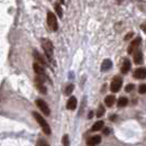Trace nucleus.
Segmentation results:
<instances>
[{
  "label": "nucleus",
  "instance_id": "obj_9",
  "mask_svg": "<svg viewBox=\"0 0 146 146\" xmlns=\"http://www.w3.org/2000/svg\"><path fill=\"white\" fill-rule=\"evenodd\" d=\"M134 77L136 79H145L146 78V68H137L134 72Z\"/></svg>",
  "mask_w": 146,
  "mask_h": 146
},
{
  "label": "nucleus",
  "instance_id": "obj_31",
  "mask_svg": "<svg viewBox=\"0 0 146 146\" xmlns=\"http://www.w3.org/2000/svg\"><path fill=\"white\" fill-rule=\"evenodd\" d=\"M60 3H65V0H60Z\"/></svg>",
  "mask_w": 146,
  "mask_h": 146
},
{
  "label": "nucleus",
  "instance_id": "obj_26",
  "mask_svg": "<svg viewBox=\"0 0 146 146\" xmlns=\"http://www.w3.org/2000/svg\"><path fill=\"white\" fill-rule=\"evenodd\" d=\"M141 28L143 29V31H144V32H146V22H144V23L141 25Z\"/></svg>",
  "mask_w": 146,
  "mask_h": 146
},
{
  "label": "nucleus",
  "instance_id": "obj_1",
  "mask_svg": "<svg viewBox=\"0 0 146 146\" xmlns=\"http://www.w3.org/2000/svg\"><path fill=\"white\" fill-rule=\"evenodd\" d=\"M41 44H42V47H43V51L46 55V57L48 60L53 59V54H54V46H53V43H52L50 40L47 38H42L41 40Z\"/></svg>",
  "mask_w": 146,
  "mask_h": 146
},
{
  "label": "nucleus",
  "instance_id": "obj_25",
  "mask_svg": "<svg viewBox=\"0 0 146 146\" xmlns=\"http://www.w3.org/2000/svg\"><path fill=\"white\" fill-rule=\"evenodd\" d=\"M37 146H47V143H46L44 139H38V142H37Z\"/></svg>",
  "mask_w": 146,
  "mask_h": 146
},
{
  "label": "nucleus",
  "instance_id": "obj_21",
  "mask_svg": "<svg viewBox=\"0 0 146 146\" xmlns=\"http://www.w3.org/2000/svg\"><path fill=\"white\" fill-rule=\"evenodd\" d=\"M104 114V108L103 106H99V109H98V112H97V117H101Z\"/></svg>",
  "mask_w": 146,
  "mask_h": 146
},
{
  "label": "nucleus",
  "instance_id": "obj_24",
  "mask_svg": "<svg viewBox=\"0 0 146 146\" xmlns=\"http://www.w3.org/2000/svg\"><path fill=\"white\" fill-rule=\"evenodd\" d=\"M133 89H134V85H133V84H130V85H127V86L125 87V91H126V92H131Z\"/></svg>",
  "mask_w": 146,
  "mask_h": 146
},
{
  "label": "nucleus",
  "instance_id": "obj_13",
  "mask_svg": "<svg viewBox=\"0 0 146 146\" xmlns=\"http://www.w3.org/2000/svg\"><path fill=\"white\" fill-rule=\"evenodd\" d=\"M100 142H101V136L96 135V136H91L90 139H88L87 143L89 146H95V145H98Z\"/></svg>",
  "mask_w": 146,
  "mask_h": 146
},
{
  "label": "nucleus",
  "instance_id": "obj_29",
  "mask_svg": "<svg viewBox=\"0 0 146 146\" xmlns=\"http://www.w3.org/2000/svg\"><path fill=\"white\" fill-rule=\"evenodd\" d=\"M115 117H117V115H111V117H110V120H111V121H114Z\"/></svg>",
  "mask_w": 146,
  "mask_h": 146
},
{
  "label": "nucleus",
  "instance_id": "obj_27",
  "mask_svg": "<svg viewBox=\"0 0 146 146\" xmlns=\"http://www.w3.org/2000/svg\"><path fill=\"white\" fill-rule=\"evenodd\" d=\"M132 35H133V32H131V33H129V34H127V35L125 36V40H129V38H130V36H132Z\"/></svg>",
  "mask_w": 146,
  "mask_h": 146
},
{
  "label": "nucleus",
  "instance_id": "obj_28",
  "mask_svg": "<svg viewBox=\"0 0 146 146\" xmlns=\"http://www.w3.org/2000/svg\"><path fill=\"white\" fill-rule=\"evenodd\" d=\"M103 133H104L106 135H108V134H109V133H110V130H109V129H106V130L103 131Z\"/></svg>",
  "mask_w": 146,
  "mask_h": 146
},
{
  "label": "nucleus",
  "instance_id": "obj_20",
  "mask_svg": "<svg viewBox=\"0 0 146 146\" xmlns=\"http://www.w3.org/2000/svg\"><path fill=\"white\" fill-rule=\"evenodd\" d=\"M73 90H74V85L73 84H70V85H68L67 87H66V90H65V94L67 96L68 95H70L72 92H73Z\"/></svg>",
  "mask_w": 146,
  "mask_h": 146
},
{
  "label": "nucleus",
  "instance_id": "obj_6",
  "mask_svg": "<svg viewBox=\"0 0 146 146\" xmlns=\"http://www.w3.org/2000/svg\"><path fill=\"white\" fill-rule=\"evenodd\" d=\"M141 42H142V38H141V37L134 38V40L131 42V44H130L129 48H127V53H129V54H132L135 50H137L139 46V44H141Z\"/></svg>",
  "mask_w": 146,
  "mask_h": 146
},
{
  "label": "nucleus",
  "instance_id": "obj_12",
  "mask_svg": "<svg viewBox=\"0 0 146 146\" xmlns=\"http://www.w3.org/2000/svg\"><path fill=\"white\" fill-rule=\"evenodd\" d=\"M130 69H131V62H130V59L125 58L123 64H122V67H121V73L122 74L129 73Z\"/></svg>",
  "mask_w": 146,
  "mask_h": 146
},
{
  "label": "nucleus",
  "instance_id": "obj_19",
  "mask_svg": "<svg viewBox=\"0 0 146 146\" xmlns=\"http://www.w3.org/2000/svg\"><path fill=\"white\" fill-rule=\"evenodd\" d=\"M55 10H56L57 15H58L59 18H62V17H63V9L60 7V3H59V2H56V3H55Z\"/></svg>",
  "mask_w": 146,
  "mask_h": 146
},
{
  "label": "nucleus",
  "instance_id": "obj_30",
  "mask_svg": "<svg viewBox=\"0 0 146 146\" xmlns=\"http://www.w3.org/2000/svg\"><path fill=\"white\" fill-rule=\"evenodd\" d=\"M91 117H92V112L89 113V119H91Z\"/></svg>",
  "mask_w": 146,
  "mask_h": 146
},
{
  "label": "nucleus",
  "instance_id": "obj_8",
  "mask_svg": "<svg viewBox=\"0 0 146 146\" xmlns=\"http://www.w3.org/2000/svg\"><path fill=\"white\" fill-rule=\"evenodd\" d=\"M33 69H34V72L36 73L37 77H41V78H45V70H44L43 66L41 65V64H38V63H34L33 64Z\"/></svg>",
  "mask_w": 146,
  "mask_h": 146
},
{
  "label": "nucleus",
  "instance_id": "obj_7",
  "mask_svg": "<svg viewBox=\"0 0 146 146\" xmlns=\"http://www.w3.org/2000/svg\"><path fill=\"white\" fill-rule=\"evenodd\" d=\"M35 85H36V88L38 89V91L41 92V94H46L47 92V90H46V87L44 86V79L43 78H41V77H36L35 78Z\"/></svg>",
  "mask_w": 146,
  "mask_h": 146
},
{
  "label": "nucleus",
  "instance_id": "obj_11",
  "mask_svg": "<svg viewBox=\"0 0 146 146\" xmlns=\"http://www.w3.org/2000/svg\"><path fill=\"white\" fill-rule=\"evenodd\" d=\"M66 107H67V109L68 110H75L76 109V107H77V99L75 98V97H70L69 99H68V101H67V104H66Z\"/></svg>",
  "mask_w": 146,
  "mask_h": 146
},
{
  "label": "nucleus",
  "instance_id": "obj_14",
  "mask_svg": "<svg viewBox=\"0 0 146 146\" xmlns=\"http://www.w3.org/2000/svg\"><path fill=\"white\" fill-rule=\"evenodd\" d=\"M111 67H112V62L110 59H104L102 62V64H101V70L102 72H107V70H109Z\"/></svg>",
  "mask_w": 146,
  "mask_h": 146
},
{
  "label": "nucleus",
  "instance_id": "obj_16",
  "mask_svg": "<svg viewBox=\"0 0 146 146\" xmlns=\"http://www.w3.org/2000/svg\"><path fill=\"white\" fill-rule=\"evenodd\" d=\"M143 62V54L142 52H136L134 55V63L135 64H142Z\"/></svg>",
  "mask_w": 146,
  "mask_h": 146
},
{
  "label": "nucleus",
  "instance_id": "obj_17",
  "mask_svg": "<svg viewBox=\"0 0 146 146\" xmlns=\"http://www.w3.org/2000/svg\"><path fill=\"white\" fill-rule=\"evenodd\" d=\"M103 121H98V122H96L95 124L92 125V127H91V131L92 132H96V131H99V130H101L103 127Z\"/></svg>",
  "mask_w": 146,
  "mask_h": 146
},
{
  "label": "nucleus",
  "instance_id": "obj_4",
  "mask_svg": "<svg viewBox=\"0 0 146 146\" xmlns=\"http://www.w3.org/2000/svg\"><path fill=\"white\" fill-rule=\"evenodd\" d=\"M122 84H123V80H122V78H121L120 76L114 77V78L112 79V81H111V86H110L111 91H112V92H117V91H120V89L122 87Z\"/></svg>",
  "mask_w": 146,
  "mask_h": 146
},
{
  "label": "nucleus",
  "instance_id": "obj_3",
  "mask_svg": "<svg viewBox=\"0 0 146 146\" xmlns=\"http://www.w3.org/2000/svg\"><path fill=\"white\" fill-rule=\"evenodd\" d=\"M47 24H48V27H50V29L52 31H57L58 30V22H57V19H56V17L55 15L51 12V11H48L47 12Z\"/></svg>",
  "mask_w": 146,
  "mask_h": 146
},
{
  "label": "nucleus",
  "instance_id": "obj_18",
  "mask_svg": "<svg viewBox=\"0 0 146 146\" xmlns=\"http://www.w3.org/2000/svg\"><path fill=\"white\" fill-rule=\"evenodd\" d=\"M129 102V100H127V98H125V97H121L119 100H117V107L119 108H122V107H125L126 104Z\"/></svg>",
  "mask_w": 146,
  "mask_h": 146
},
{
  "label": "nucleus",
  "instance_id": "obj_23",
  "mask_svg": "<svg viewBox=\"0 0 146 146\" xmlns=\"http://www.w3.org/2000/svg\"><path fill=\"white\" fill-rule=\"evenodd\" d=\"M63 144H64V146H69V139H68L67 134L63 136Z\"/></svg>",
  "mask_w": 146,
  "mask_h": 146
},
{
  "label": "nucleus",
  "instance_id": "obj_15",
  "mask_svg": "<svg viewBox=\"0 0 146 146\" xmlns=\"http://www.w3.org/2000/svg\"><path fill=\"white\" fill-rule=\"evenodd\" d=\"M115 102V97L114 96H108L107 98H106V100H104V103H106V106L107 107H112L113 104Z\"/></svg>",
  "mask_w": 146,
  "mask_h": 146
},
{
  "label": "nucleus",
  "instance_id": "obj_5",
  "mask_svg": "<svg viewBox=\"0 0 146 146\" xmlns=\"http://www.w3.org/2000/svg\"><path fill=\"white\" fill-rule=\"evenodd\" d=\"M36 106L40 108V110L43 112V114L45 115H50L51 114V111H50V108L47 106V103L45 102L42 99H37L36 100Z\"/></svg>",
  "mask_w": 146,
  "mask_h": 146
},
{
  "label": "nucleus",
  "instance_id": "obj_2",
  "mask_svg": "<svg viewBox=\"0 0 146 146\" xmlns=\"http://www.w3.org/2000/svg\"><path fill=\"white\" fill-rule=\"evenodd\" d=\"M33 117H35L37 123L41 125V127H42V130H43L44 133H45L46 135H50V134H51V127H50L48 123L45 121V119H43V117H42L41 114H38L37 112H33Z\"/></svg>",
  "mask_w": 146,
  "mask_h": 146
},
{
  "label": "nucleus",
  "instance_id": "obj_22",
  "mask_svg": "<svg viewBox=\"0 0 146 146\" xmlns=\"http://www.w3.org/2000/svg\"><path fill=\"white\" fill-rule=\"evenodd\" d=\"M139 94H142V95L146 94V85H145V84L141 85V86L139 87Z\"/></svg>",
  "mask_w": 146,
  "mask_h": 146
},
{
  "label": "nucleus",
  "instance_id": "obj_10",
  "mask_svg": "<svg viewBox=\"0 0 146 146\" xmlns=\"http://www.w3.org/2000/svg\"><path fill=\"white\" fill-rule=\"evenodd\" d=\"M33 56H34V58L36 59L37 62L41 64L42 66H46L47 65V62H46V59L43 57V55L42 54H40L37 51H33Z\"/></svg>",
  "mask_w": 146,
  "mask_h": 146
}]
</instances>
